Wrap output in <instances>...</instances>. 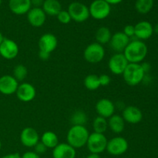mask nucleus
Here are the masks:
<instances>
[{"instance_id":"1","label":"nucleus","mask_w":158,"mask_h":158,"mask_svg":"<svg viewBox=\"0 0 158 158\" xmlns=\"http://www.w3.org/2000/svg\"><path fill=\"white\" fill-rule=\"evenodd\" d=\"M148 46L141 40H132L123 52L129 63H140L148 55Z\"/></svg>"},{"instance_id":"2","label":"nucleus","mask_w":158,"mask_h":158,"mask_svg":"<svg viewBox=\"0 0 158 158\" xmlns=\"http://www.w3.org/2000/svg\"><path fill=\"white\" fill-rule=\"evenodd\" d=\"M89 132L85 126L81 125H73L68 131L66 135L67 143L77 149L86 146Z\"/></svg>"},{"instance_id":"3","label":"nucleus","mask_w":158,"mask_h":158,"mask_svg":"<svg viewBox=\"0 0 158 158\" xmlns=\"http://www.w3.org/2000/svg\"><path fill=\"white\" fill-rule=\"evenodd\" d=\"M122 76L127 84L135 86L143 81L145 73L140 63H128Z\"/></svg>"},{"instance_id":"4","label":"nucleus","mask_w":158,"mask_h":158,"mask_svg":"<svg viewBox=\"0 0 158 158\" xmlns=\"http://www.w3.org/2000/svg\"><path fill=\"white\" fill-rule=\"evenodd\" d=\"M107 142L108 140L104 134L94 132L89 134L86 146L92 154H100L106 151Z\"/></svg>"},{"instance_id":"5","label":"nucleus","mask_w":158,"mask_h":158,"mask_svg":"<svg viewBox=\"0 0 158 158\" xmlns=\"http://www.w3.org/2000/svg\"><path fill=\"white\" fill-rule=\"evenodd\" d=\"M83 56L86 62L92 64L100 63L105 57V49L103 46L97 42L90 43L85 48Z\"/></svg>"},{"instance_id":"6","label":"nucleus","mask_w":158,"mask_h":158,"mask_svg":"<svg viewBox=\"0 0 158 158\" xmlns=\"http://www.w3.org/2000/svg\"><path fill=\"white\" fill-rule=\"evenodd\" d=\"M89 15L96 20L107 18L111 12V6L104 0H94L89 6Z\"/></svg>"},{"instance_id":"7","label":"nucleus","mask_w":158,"mask_h":158,"mask_svg":"<svg viewBox=\"0 0 158 158\" xmlns=\"http://www.w3.org/2000/svg\"><path fill=\"white\" fill-rule=\"evenodd\" d=\"M68 12L71 19L76 23H83L89 18V7L80 2H71L68 6Z\"/></svg>"},{"instance_id":"8","label":"nucleus","mask_w":158,"mask_h":158,"mask_svg":"<svg viewBox=\"0 0 158 158\" xmlns=\"http://www.w3.org/2000/svg\"><path fill=\"white\" fill-rule=\"evenodd\" d=\"M129 148V143L127 139L123 137H115L108 140L106 151L110 155L120 156L124 154Z\"/></svg>"},{"instance_id":"9","label":"nucleus","mask_w":158,"mask_h":158,"mask_svg":"<svg viewBox=\"0 0 158 158\" xmlns=\"http://www.w3.org/2000/svg\"><path fill=\"white\" fill-rule=\"evenodd\" d=\"M128 63H129L123 52H116L110 58L108 62V67L113 74L120 76L124 72Z\"/></svg>"},{"instance_id":"10","label":"nucleus","mask_w":158,"mask_h":158,"mask_svg":"<svg viewBox=\"0 0 158 158\" xmlns=\"http://www.w3.org/2000/svg\"><path fill=\"white\" fill-rule=\"evenodd\" d=\"M19 48L18 44L11 39L4 38L0 44V56L6 60H13L18 56Z\"/></svg>"},{"instance_id":"11","label":"nucleus","mask_w":158,"mask_h":158,"mask_svg":"<svg viewBox=\"0 0 158 158\" xmlns=\"http://www.w3.org/2000/svg\"><path fill=\"white\" fill-rule=\"evenodd\" d=\"M40 141V134L33 127H27L21 131L20 142L26 148H34Z\"/></svg>"},{"instance_id":"12","label":"nucleus","mask_w":158,"mask_h":158,"mask_svg":"<svg viewBox=\"0 0 158 158\" xmlns=\"http://www.w3.org/2000/svg\"><path fill=\"white\" fill-rule=\"evenodd\" d=\"M58 46L56 36L52 33H45L40 36L38 41L39 51L51 54Z\"/></svg>"},{"instance_id":"13","label":"nucleus","mask_w":158,"mask_h":158,"mask_svg":"<svg viewBox=\"0 0 158 158\" xmlns=\"http://www.w3.org/2000/svg\"><path fill=\"white\" fill-rule=\"evenodd\" d=\"M16 97L20 101L23 103H29L32 101L36 96V89L35 86L29 83H22L19 84L16 92Z\"/></svg>"},{"instance_id":"14","label":"nucleus","mask_w":158,"mask_h":158,"mask_svg":"<svg viewBox=\"0 0 158 158\" xmlns=\"http://www.w3.org/2000/svg\"><path fill=\"white\" fill-rule=\"evenodd\" d=\"M19 86V82L13 76L4 75L0 77V93L9 96L15 94Z\"/></svg>"},{"instance_id":"15","label":"nucleus","mask_w":158,"mask_h":158,"mask_svg":"<svg viewBox=\"0 0 158 158\" xmlns=\"http://www.w3.org/2000/svg\"><path fill=\"white\" fill-rule=\"evenodd\" d=\"M96 112L98 116L105 119H109L114 114L116 106L109 99L103 98L97 101L95 106Z\"/></svg>"},{"instance_id":"16","label":"nucleus","mask_w":158,"mask_h":158,"mask_svg":"<svg viewBox=\"0 0 158 158\" xmlns=\"http://www.w3.org/2000/svg\"><path fill=\"white\" fill-rule=\"evenodd\" d=\"M26 16L28 23L33 27H41L46 23V15L42 8L32 7L26 14Z\"/></svg>"},{"instance_id":"17","label":"nucleus","mask_w":158,"mask_h":158,"mask_svg":"<svg viewBox=\"0 0 158 158\" xmlns=\"http://www.w3.org/2000/svg\"><path fill=\"white\" fill-rule=\"evenodd\" d=\"M131 40L128 36H127L123 32H117L116 33L112 34V37L110 41V47L114 52H123Z\"/></svg>"},{"instance_id":"18","label":"nucleus","mask_w":158,"mask_h":158,"mask_svg":"<svg viewBox=\"0 0 158 158\" xmlns=\"http://www.w3.org/2000/svg\"><path fill=\"white\" fill-rule=\"evenodd\" d=\"M122 117L125 122L130 124H137L143 119V114L137 106H128L123 109Z\"/></svg>"},{"instance_id":"19","label":"nucleus","mask_w":158,"mask_h":158,"mask_svg":"<svg viewBox=\"0 0 158 158\" xmlns=\"http://www.w3.org/2000/svg\"><path fill=\"white\" fill-rule=\"evenodd\" d=\"M135 35L139 40H146L151 38L154 33L152 24L148 21H140L134 26Z\"/></svg>"},{"instance_id":"20","label":"nucleus","mask_w":158,"mask_h":158,"mask_svg":"<svg viewBox=\"0 0 158 158\" xmlns=\"http://www.w3.org/2000/svg\"><path fill=\"white\" fill-rule=\"evenodd\" d=\"M11 12L17 15H26L32 9L31 0H9Z\"/></svg>"},{"instance_id":"21","label":"nucleus","mask_w":158,"mask_h":158,"mask_svg":"<svg viewBox=\"0 0 158 158\" xmlns=\"http://www.w3.org/2000/svg\"><path fill=\"white\" fill-rule=\"evenodd\" d=\"M76 149L67 143H59L52 149V158H76Z\"/></svg>"},{"instance_id":"22","label":"nucleus","mask_w":158,"mask_h":158,"mask_svg":"<svg viewBox=\"0 0 158 158\" xmlns=\"http://www.w3.org/2000/svg\"><path fill=\"white\" fill-rule=\"evenodd\" d=\"M108 128L114 134H121L125 128V121L122 116L119 114H114L107 120Z\"/></svg>"},{"instance_id":"23","label":"nucleus","mask_w":158,"mask_h":158,"mask_svg":"<svg viewBox=\"0 0 158 158\" xmlns=\"http://www.w3.org/2000/svg\"><path fill=\"white\" fill-rule=\"evenodd\" d=\"M42 9L46 15L56 16L62 10V5L58 0H45Z\"/></svg>"},{"instance_id":"24","label":"nucleus","mask_w":158,"mask_h":158,"mask_svg":"<svg viewBox=\"0 0 158 158\" xmlns=\"http://www.w3.org/2000/svg\"><path fill=\"white\" fill-rule=\"evenodd\" d=\"M40 141L48 148L53 149L59 144V138L56 134L52 131H46L40 137Z\"/></svg>"},{"instance_id":"25","label":"nucleus","mask_w":158,"mask_h":158,"mask_svg":"<svg viewBox=\"0 0 158 158\" xmlns=\"http://www.w3.org/2000/svg\"><path fill=\"white\" fill-rule=\"evenodd\" d=\"M95 37L97 43L103 46V45L110 43L111 37H112V33L109 28L106 27V26H102L97 30Z\"/></svg>"},{"instance_id":"26","label":"nucleus","mask_w":158,"mask_h":158,"mask_svg":"<svg viewBox=\"0 0 158 158\" xmlns=\"http://www.w3.org/2000/svg\"><path fill=\"white\" fill-rule=\"evenodd\" d=\"M83 84H84L85 87L89 90H97L100 87L99 76L96 75V74H89V75L86 76L83 81Z\"/></svg>"},{"instance_id":"27","label":"nucleus","mask_w":158,"mask_h":158,"mask_svg":"<svg viewBox=\"0 0 158 158\" xmlns=\"http://www.w3.org/2000/svg\"><path fill=\"white\" fill-rule=\"evenodd\" d=\"M93 128H94V132L104 134V133L108 129L107 120H106V119L98 116V117H97L94 120V122H93Z\"/></svg>"},{"instance_id":"28","label":"nucleus","mask_w":158,"mask_h":158,"mask_svg":"<svg viewBox=\"0 0 158 158\" xmlns=\"http://www.w3.org/2000/svg\"><path fill=\"white\" fill-rule=\"evenodd\" d=\"M154 6V0H137L135 2V9L139 13L147 14L152 9Z\"/></svg>"},{"instance_id":"29","label":"nucleus","mask_w":158,"mask_h":158,"mask_svg":"<svg viewBox=\"0 0 158 158\" xmlns=\"http://www.w3.org/2000/svg\"><path fill=\"white\" fill-rule=\"evenodd\" d=\"M71 122L73 125H81L85 126L87 122V115L83 110H77L71 116Z\"/></svg>"},{"instance_id":"30","label":"nucleus","mask_w":158,"mask_h":158,"mask_svg":"<svg viewBox=\"0 0 158 158\" xmlns=\"http://www.w3.org/2000/svg\"><path fill=\"white\" fill-rule=\"evenodd\" d=\"M28 75V69L26 66L19 64L13 69V77L18 82H22L26 78Z\"/></svg>"},{"instance_id":"31","label":"nucleus","mask_w":158,"mask_h":158,"mask_svg":"<svg viewBox=\"0 0 158 158\" xmlns=\"http://www.w3.org/2000/svg\"><path fill=\"white\" fill-rule=\"evenodd\" d=\"M56 17L58 21L60 22V23H62V24H69V23L72 21L70 15L69 14L68 11L66 10H63V9H62V10L59 12L58 15H56Z\"/></svg>"},{"instance_id":"32","label":"nucleus","mask_w":158,"mask_h":158,"mask_svg":"<svg viewBox=\"0 0 158 158\" xmlns=\"http://www.w3.org/2000/svg\"><path fill=\"white\" fill-rule=\"evenodd\" d=\"M33 148H34V151H35L37 154H39V155H41V154H45L48 149V148H46V147L45 146L41 141L39 142V143H37Z\"/></svg>"},{"instance_id":"33","label":"nucleus","mask_w":158,"mask_h":158,"mask_svg":"<svg viewBox=\"0 0 158 158\" xmlns=\"http://www.w3.org/2000/svg\"><path fill=\"white\" fill-rule=\"evenodd\" d=\"M99 80H100V86H106L110 83L111 78L109 75L103 74V75L99 76Z\"/></svg>"},{"instance_id":"34","label":"nucleus","mask_w":158,"mask_h":158,"mask_svg":"<svg viewBox=\"0 0 158 158\" xmlns=\"http://www.w3.org/2000/svg\"><path fill=\"white\" fill-rule=\"evenodd\" d=\"M123 33L128 36L129 38L134 36L135 35V29H134V26L133 25H127L124 27L123 31Z\"/></svg>"},{"instance_id":"35","label":"nucleus","mask_w":158,"mask_h":158,"mask_svg":"<svg viewBox=\"0 0 158 158\" xmlns=\"http://www.w3.org/2000/svg\"><path fill=\"white\" fill-rule=\"evenodd\" d=\"M22 158H41L40 155L37 154L35 151H26L23 155H21Z\"/></svg>"},{"instance_id":"36","label":"nucleus","mask_w":158,"mask_h":158,"mask_svg":"<svg viewBox=\"0 0 158 158\" xmlns=\"http://www.w3.org/2000/svg\"><path fill=\"white\" fill-rule=\"evenodd\" d=\"M45 0H31L32 6L35 8H42Z\"/></svg>"},{"instance_id":"37","label":"nucleus","mask_w":158,"mask_h":158,"mask_svg":"<svg viewBox=\"0 0 158 158\" xmlns=\"http://www.w3.org/2000/svg\"><path fill=\"white\" fill-rule=\"evenodd\" d=\"M50 56V54L46 53L45 52H41V51H39V57H40V60H46L49 58Z\"/></svg>"},{"instance_id":"38","label":"nucleus","mask_w":158,"mask_h":158,"mask_svg":"<svg viewBox=\"0 0 158 158\" xmlns=\"http://www.w3.org/2000/svg\"><path fill=\"white\" fill-rule=\"evenodd\" d=\"M1 158H22L21 155L18 153H12V154H8L6 155H4Z\"/></svg>"},{"instance_id":"39","label":"nucleus","mask_w":158,"mask_h":158,"mask_svg":"<svg viewBox=\"0 0 158 158\" xmlns=\"http://www.w3.org/2000/svg\"><path fill=\"white\" fill-rule=\"evenodd\" d=\"M140 65H141V66H142V68H143V71H144L145 74H146L147 73L149 72V70L151 69V65H150L148 63H143Z\"/></svg>"},{"instance_id":"40","label":"nucleus","mask_w":158,"mask_h":158,"mask_svg":"<svg viewBox=\"0 0 158 158\" xmlns=\"http://www.w3.org/2000/svg\"><path fill=\"white\" fill-rule=\"evenodd\" d=\"M104 1H106V2H107L108 4L110 5V6H112V5L120 4V3H121L123 0H104Z\"/></svg>"},{"instance_id":"41","label":"nucleus","mask_w":158,"mask_h":158,"mask_svg":"<svg viewBox=\"0 0 158 158\" xmlns=\"http://www.w3.org/2000/svg\"><path fill=\"white\" fill-rule=\"evenodd\" d=\"M86 158H101V157H100V154H92V153H90V154L86 157Z\"/></svg>"},{"instance_id":"42","label":"nucleus","mask_w":158,"mask_h":158,"mask_svg":"<svg viewBox=\"0 0 158 158\" xmlns=\"http://www.w3.org/2000/svg\"><path fill=\"white\" fill-rule=\"evenodd\" d=\"M154 32H155L156 33H158V23H157L156 26L154 27Z\"/></svg>"},{"instance_id":"43","label":"nucleus","mask_w":158,"mask_h":158,"mask_svg":"<svg viewBox=\"0 0 158 158\" xmlns=\"http://www.w3.org/2000/svg\"><path fill=\"white\" fill-rule=\"evenodd\" d=\"M3 40H4V37H3L2 33L1 31H0V44H1V43L2 42Z\"/></svg>"},{"instance_id":"44","label":"nucleus","mask_w":158,"mask_h":158,"mask_svg":"<svg viewBox=\"0 0 158 158\" xmlns=\"http://www.w3.org/2000/svg\"><path fill=\"white\" fill-rule=\"evenodd\" d=\"M1 149H2V142L1 140H0V151H1Z\"/></svg>"},{"instance_id":"45","label":"nucleus","mask_w":158,"mask_h":158,"mask_svg":"<svg viewBox=\"0 0 158 158\" xmlns=\"http://www.w3.org/2000/svg\"><path fill=\"white\" fill-rule=\"evenodd\" d=\"M2 0H0V6H1L2 5Z\"/></svg>"}]
</instances>
